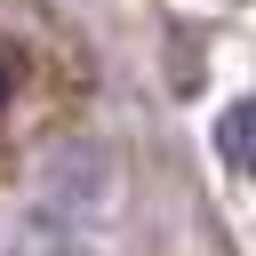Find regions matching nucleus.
Segmentation results:
<instances>
[{
    "mask_svg": "<svg viewBox=\"0 0 256 256\" xmlns=\"http://www.w3.org/2000/svg\"><path fill=\"white\" fill-rule=\"evenodd\" d=\"M216 160L240 168V176H256V96H240V104L216 112Z\"/></svg>",
    "mask_w": 256,
    "mask_h": 256,
    "instance_id": "nucleus-1",
    "label": "nucleus"
},
{
    "mask_svg": "<svg viewBox=\"0 0 256 256\" xmlns=\"http://www.w3.org/2000/svg\"><path fill=\"white\" fill-rule=\"evenodd\" d=\"M8 80H16V72H8V56H0V104H8Z\"/></svg>",
    "mask_w": 256,
    "mask_h": 256,
    "instance_id": "nucleus-2",
    "label": "nucleus"
}]
</instances>
